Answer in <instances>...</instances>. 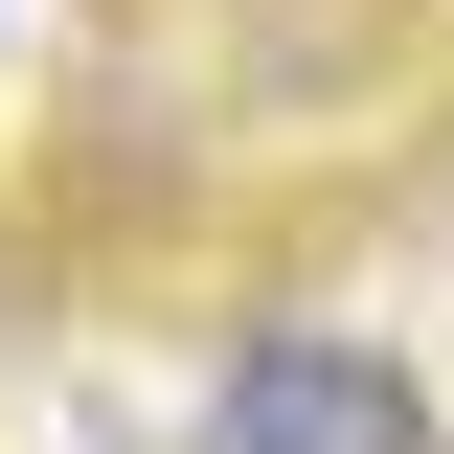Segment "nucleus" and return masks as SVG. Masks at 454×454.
Listing matches in <instances>:
<instances>
[{
  "instance_id": "obj_1",
  "label": "nucleus",
  "mask_w": 454,
  "mask_h": 454,
  "mask_svg": "<svg viewBox=\"0 0 454 454\" xmlns=\"http://www.w3.org/2000/svg\"><path fill=\"white\" fill-rule=\"evenodd\" d=\"M205 454H454V432H432V387L387 340H227Z\"/></svg>"
}]
</instances>
